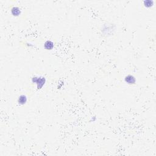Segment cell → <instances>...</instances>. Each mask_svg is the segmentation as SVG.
Instances as JSON below:
<instances>
[{
  "label": "cell",
  "mask_w": 156,
  "mask_h": 156,
  "mask_svg": "<svg viewBox=\"0 0 156 156\" xmlns=\"http://www.w3.org/2000/svg\"><path fill=\"white\" fill-rule=\"evenodd\" d=\"M153 4V1H144V5L147 8H150L152 6Z\"/></svg>",
  "instance_id": "obj_6"
},
{
  "label": "cell",
  "mask_w": 156,
  "mask_h": 156,
  "mask_svg": "<svg viewBox=\"0 0 156 156\" xmlns=\"http://www.w3.org/2000/svg\"><path fill=\"white\" fill-rule=\"evenodd\" d=\"M44 48L47 50H51L54 48V43L51 40H47L44 44Z\"/></svg>",
  "instance_id": "obj_4"
},
{
  "label": "cell",
  "mask_w": 156,
  "mask_h": 156,
  "mask_svg": "<svg viewBox=\"0 0 156 156\" xmlns=\"http://www.w3.org/2000/svg\"><path fill=\"white\" fill-rule=\"evenodd\" d=\"M125 81L127 84L129 85L135 84V82H136V79H135V77L131 74H129L126 76L125 78Z\"/></svg>",
  "instance_id": "obj_2"
},
{
  "label": "cell",
  "mask_w": 156,
  "mask_h": 156,
  "mask_svg": "<svg viewBox=\"0 0 156 156\" xmlns=\"http://www.w3.org/2000/svg\"><path fill=\"white\" fill-rule=\"evenodd\" d=\"M27 102L26 96L24 95H21L18 98V103L20 105H24Z\"/></svg>",
  "instance_id": "obj_5"
},
{
  "label": "cell",
  "mask_w": 156,
  "mask_h": 156,
  "mask_svg": "<svg viewBox=\"0 0 156 156\" xmlns=\"http://www.w3.org/2000/svg\"><path fill=\"white\" fill-rule=\"evenodd\" d=\"M21 10L18 7L14 6L13 8L11 9V13H12V15L14 17H18L21 14Z\"/></svg>",
  "instance_id": "obj_3"
},
{
  "label": "cell",
  "mask_w": 156,
  "mask_h": 156,
  "mask_svg": "<svg viewBox=\"0 0 156 156\" xmlns=\"http://www.w3.org/2000/svg\"><path fill=\"white\" fill-rule=\"evenodd\" d=\"M32 82L37 84V89L40 90L45 84L46 79L42 76H34L32 78Z\"/></svg>",
  "instance_id": "obj_1"
}]
</instances>
